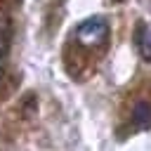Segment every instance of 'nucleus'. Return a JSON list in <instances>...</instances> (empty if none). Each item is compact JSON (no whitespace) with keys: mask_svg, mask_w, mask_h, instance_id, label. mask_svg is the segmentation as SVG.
<instances>
[{"mask_svg":"<svg viewBox=\"0 0 151 151\" xmlns=\"http://www.w3.org/2000/svg\"><path fill=\"white\" fill-rule=\"evenodd\" d=\"M134 42H137V50H139V54H142L146 61H151V26L142 24V26L137 28Z\"/></svg>","mask_w":151,"mask_h":151,"instance_id":"2","label":"nucleus"},{"mask_svg":"<svg viewBox=\"0 0 151 151\" xmlns=\"http://www.w3.org/2000/svg\"><path fill=\"white\" fill-rule=\"evenodd\" d=\"M134 123H137L139 127H146V125L151 123V106H149L146 101H139V104L134 106Z\"/></svg>","mask_w":151,"mask_h":151,"instance_id":"3","label":"nucleus"},{"mask_svg":"<svg viewBox=\"0 0 151 151\" xmlns=\"http://www.w3.org/2000/svg\"><path fill=\"white\" fill-rule=\"evenodd\" d=\"M109 33H111L109 24H106L101 17H92V19H85V21L78 24V28H76V40H78V45L94 50V47L106 45Z\"/></svg>","mask_w":151,"mask_h":151,"instance_id":"1","label":"nucleus"},{"mask_svg":"<svg viewBox=\"0 0 151 151\" xmlns=\"http://www.w3.org/2000/svg\"><path fill=\"white\" fill-rule=\"evenodd\" d=\"M2 50H5V21H0V57H2Z\"/></svg>","mask_w":151,"mask_h":151,"instance_id":"4","label":"nucleus"}]
</instances>
